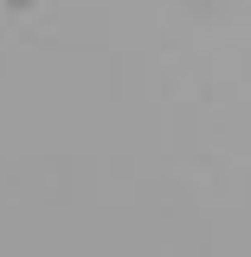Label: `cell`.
<instances>
[{"label": "cell", "mask_w": 251, "mask_h": 257, "mask_svg": "<svg viewBox=\"0 0 251 257\" xmlns=\"http://www.w3.org/2000/svg\"><path fill=\"white\" fill-rule=\"evenodd\" d=\"M0 7H32V0H0Z\"/></svg>", "instance_id": "obj_1"}]
</instances>
